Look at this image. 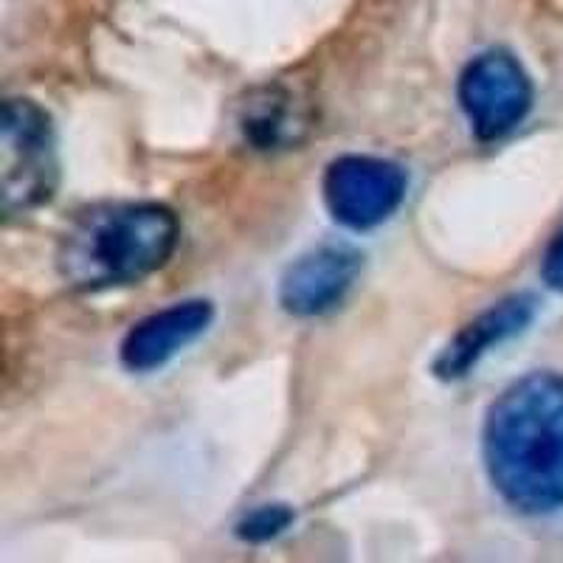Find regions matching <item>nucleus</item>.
I'll use <instances>...</instances> for the list:
<instances>
[{"label": "nucleus", "instance_id": "1", "mask_svg": "<svg viewBox=\"0 0 563 563\" xmlns=\"http://www.w3.org/2000/svg\"><path fill=\"white\" fill-rule=\"evenodd\" d=\"M487 476L521 512L563 510V375L532 372L501 391L482 431Z\"/></svg>", "mask_w": 563, "mask_h": 563}, {"label": "nucleus", "instance_id": "2", "mask_svg": "<svg viewBox=\"0 0 563 563\" xmlns=\"http://www.w3.org/2000/svg\"><path fill=\"white\" fill-rule=\"evenodd\" d=\"M175 211L155 200H110L85 209L59 240L57 271L74 290H108L147 279L178 249Z\"/></svg>", "mask_w": 563, "mask_h": 563}, {"label": "nucleus", "instance_id": "3", "mask_svg": "<svg viewBox=\"0 0 563 563\" xmlns=\"http://www.w3.org/2000/svg\"><path fill=\"white\" fill-rule=\"evenodd\" d=\"M59 184L57 135L52 115L34 99H7L0 119V186L3 211L29 214L54 198Z\"/></svg>", "mask_w": 563, "mask_h": 563}, {"label": "nucleus", "instance_id": "4", "mask_svg": "<svg viewBox=\"0 0 563 563\" xmlns=\"http://www.w3.org/2000/svg\"><path fill=\"white\" fill-rule=\"evenodd\" d=\"M409 189V175L400 164L378 155H341L324 173V203L335 223L366 231L400 209Z\"/></svg>", "mask_w": 563, "mask_h": 563}, {"label": "nucleus", "instance_id": "5", "mask_svg": "<svg viewBox=\"0 0 563 563\" xmlns=\"http://www.w3.org/2000/svg\"><path fill=\"white\" fill-rule=\"evenodd\" d=\"M460 104L479 141H496L519 128L532 108V79L505 48L467 63L460 77Z\"/></svg>", "mask_w": 563, "mask_h": 563}, {"label": "nucleus", "instance_id": "6", "mask_svg": "<svg viewBox=\"0 0 563 563\" xmlns=\"http://www.w3.org/2000/svg\"><path fill=\"white\" fill-rule=\"evenodd\" d=\"M364 268L361 251L327 243L301 254L279 282L282 308L299 319H313L335 310Z\"/></svg>", "mask_w": 563, "mask_h": 563}, {"label": "nucleus", "instance_id": "7", "mask_svg": "<svg viewBox=\"0 0 563 563\" xmlns=\"http://www.w3.org/2000/svg\"><path fill=\"white\" fill-rule=\"evenodd\" d=\"M214 308L206 299H189L155 310L133 324L122 341V364L130 372H153L195 344L209 330Z\"/></svg>", "mask_w": 563, "mask_h": 563}, {"label": "nucleus", "instance_id": "8", "mask_svg": "<svg viewBox=\"0 0 563 563\" xmlns=\"http://www.w3.org/2000/svg\"><path fill=\"white\" fill-rule=\"evenodd\" d=\"M532 316H536V299L530 294H516L487 308L474 321H467L460 333L445 344V350L437 355L434 375L442 380L465 378L493 346L505 344L507 339L527 330Z\"/></svg>", "mask_w": 563, "mask_h": 563}, {"label": "nucleus", "instance_id": "9", "mask_svg": "<svg viewBox=\"0 0 563 563\" xmlns=\"http://www.w3.org/2000/svg\"><path fill=\"white\" fill-rule=\"evenodd\" d=\"M288 102L290 97H285L279 90H268L263 99H256L243 119L245 139L263 150L296 141V133L305 128V122L299 119L296 108H288Z\"/></svg>", "mask_w": 563, "mask_h": 563}, {"label": "nucleus", "instance_id": "10", "mask_svg": "<svg viewBox=\"0 0 563 563\" xmlns=\"http://www.w3.org/2000/svg\"><path fill=\"white\" fill-rule=\"evenodd\" d=\"M290 525H294V510L288 505H263L240 521L238 536L251 544H263V541L282 536Z\"/></svg>", "mask_w": 563, "mask_h": 563}, {"label": "nucleus", "instance_id": "11", "mask_svg": "<svg viewBox=\"0 0 563 563\" xmlns=\"http://www.w3.org/2000/svg\"><path fill=\"white\" fill-rule=\"evenodd\" d=\"M541 279L547 282V288L563 294V225L547 245L544 260H541Z\"/></svg>", "mask_w": 563, "mask_h": 563}]
</instances>
